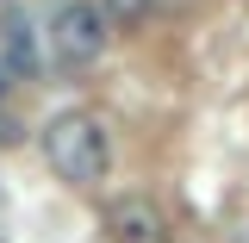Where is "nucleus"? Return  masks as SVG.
I'll return each instance as SVG.
<instances>
[{
    "mask_svg": "<svg viewBox=\"0 0 249 243\" xmlns=\"http://www.w3.org/2000/svg\"><path fill=\"white\" fill-rule=\"evenodd\" d=\"M106 237L112 243H168V218L150 193H119L106 206Z\"/></svg>",
    "mask_w": 249,
    "mask_h": 243,
    "instance_id": "7ed1b4c3",
    "label": "nucleus"
},
{
    "mask_svg": "<svg viewBox=\"0 0 249 243\" xmlns=\"http://www.w3.org/2000/svg\"><path fill=\"white\" fill-rule=\"evenodd\" d=\"M44 156L69 187H100L112 168V137H106L100 112H56L44 125Z\"/></svg>",
    "mask_w": 249,
    "mask_h": 243,
    "instance_id": "f257e3e1",
    "label": "nucleus"
},
{
    "mask_svg": "<svg viewBox=\"0 0 249 243\" xmlns=\"http://www.w3.org/2000/svg\"><path fill=\"white\" fill-rule=\"evenodd\" d=\"M6 75H13V69H6V62H0V93H6Z\"/></svg>",
    "mask_w": 249,
    "mask_h": 243,
    "instance_id": "39448f33",
    "label": "nucleus"
},
{
    "mask_svg": "<svg viewBox=\"0 0 249 243\" xmlns=\"http://www.w3.org/2000/svg\"><path fill=\"white\" fill-rule=\"evenodd\" d=\"M156 0H100V13H106V25H143L150 19Z\"/></svg>",
    "mask_w": 249,
    "mask_h": 243,
    "instance_id": "20e7f679",
    "label": "nucleus"
},
{
    "mask_svg": "<svg viewBox=\"0 0 249 243\" xmlns=\"http://www.w3.org/2000/svg\"><path fill=\"white\" fill-rule=\"evenodd\" d=\"M44 37H50V56L62 69H88L106 50V13L93 0H62L56 13H50V31Z\"/></svg>",
    "mask_w": 249,
    "mask_h": 243,
    "instance_id": "f03ea898",
    "label": "nucleus"
}]
</instances>
